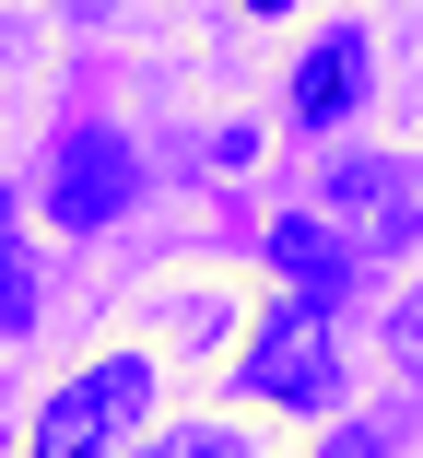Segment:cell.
I'll list each match as a JSON object with an SVG mask.
<instances>
[{
  "label": "cell",
  "instance_id": "7",
  "mask_svg": "<svg viewBox=\"0 0 423 458\" xmlns=\"http://www.w3.org/2000/svg\"><path fill=\"white\" fill-rule=\"evenodd\" d=\"M36 318V283H24V247H13V189H0V341H24Z\"/></svg>",
  "mask_w": 423,
  "mask_h": 458
},
{
  "label": "cell",
  "instance_id": "2",
  "mask_svg": "<svg viewBox=\"0 0 423 458\" xmlns=\"http://www.w3.org/2000/svg\"><path fill=\"white\" fill-rule=\"evenodd\" d=\"M247 388H259V400H283V411H329V400H342V352H329V318L283 294V306L259 318V341H247Z\"/></svg>",
  "mask_w": 423,
  "mask_h": 458
},
{
  "label": "cell",
  "instance_id": "6",
  "mask_svg": "<svg viewBox=\"0 0 423 458\" xmlns=\"http://www.w3.org/2000/svg\"><path fill=\"white\" fill-rule=\"evenodd\" d=\"M365 106V24H329L306 59H294V118L306 130H342Z\"/></svg>",
  "mask_w": 423,
  "mask_h": 458
},
{
  "label": "cell",
  "instance_id": "8",
  "mask_svg": "<svg viewBox=\"0 0 423 458\" xmlns=\"http://www.w3.org/2000/svg\"><path fill=\"white\" fill-rule=\"evenodd\" d=\"M153 458H259V446H247L235 423H177V435H165Z\"/></svg>",
  "mask_w": 423,
  "mask_h": 458
},
{
  "label": "cell",
  "instance_id": "5",
  "mask_svg": "<svg viewBox=\"0 0 423 458\" xmlns=\"http://www.w3.org/2000/svg\"><path fill=\"white\" fill-rule=\"evenodd\" d=\"M271 270H283V283H294V306H342V283H353V235L342 224H329V212H283L271 224Z\"/></svg>",
  "mask_w": 423,
  "mask_h": 458
},
{
  "label": "cell",
  "instance_id": "3",
  "mask_svg": "<svg viewBox=\"0 0 423 458\" xmlns=\"http://www.w3.org/2000/svg\"><path fill=\"white\" fill-rule=\"evenodd\" d=\"M130 141L118 130H59V153H47V212L59 224H118L130 212Z\"/></svg>",
  "mask_w": 423,
  "mask_h": 458
},
{
  "label": "cell",
  "instance_id": "9",
  "mask_svg": "<svg viewBox=\"0 0 423 458\" xmlns=\"http://www.w3.org/2000/svg\"><path fill=\"white\" fill-rule=\"evenodd\" d=\"M329 458H388V446H376V435L353 423V435H329Z\"/></svg>",
  "mask_w": 423,
  "mask_h": 458
},
{
  "label": "cell",
  "instance_id": "1",
  "mask_svg": "<svg viewBox=\"0 0 423 458\" xmlns=\"http://www.w3.org/2000/svg\"><path fill=\"white\" fill-rule=\"evenodd\" d=\"M141 400H153V364H130V352L82 364V377L36 411V446L24 458H118V435L141 423Z\"/></svg>",
  "mask_w": 423,
  "mask_h": 458
},
{
  "label": "cell",
  "instance_id": "4",
  "mask_svg": "<svg viewBox=\"0 0 423 458\" xmlns=\"http://www.w3.org/2000/svg\"><path fill=\"white\" fill-rule=\"evenodd\" d=\"M329 224H342L353 247H376V259H400L411 247V189H400V165H329Z\"/></svg>",
  "mask_w": 423,
  "mask_h": 458
}]
</instances>
